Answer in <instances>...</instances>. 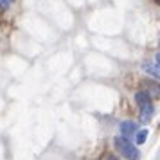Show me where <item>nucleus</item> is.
<instances>
[{
    "instance_id": "6e6552de",
    "label": "nucleus",
    "mask_w": 160,
    "mask_h": 160,
    "mask_svg": "<svg viewBox=\"0 0 160 160\" xmlns=\"http://www.w3.org/2000/svg\"><path fill=\"white\" fill-rule=\"evenodd\" d=\"M0 8H2V9H8L9 8V0H0Z\"/></svg>"
},
{
    "instance_id": "f03ea898",
    "label": "nucleus",
    "mask_w": 160,
    "mask_h": 160,
    "mask_svg": "<svg viewBox=\"0 0 160 160\" xmlns=\"http://www.w3.org/2000/svg\"><path fill=\"white\" fill-rule=\"evenodd\" d=\"M135 101L138 104V110H140V121L142 122H149L155 115V106H153L151 97L146 94V92H138L135 95Z\"/></svg>"
},
{
    "instance_id": "20e7f679",
    "label": "nucleus",
    "mask_w": 160,
    "mask_h": 160,
    "mask_svg": "<svg viewBox=\"0 0 160 160\" xmlns=\"http://www.w3.org/2000/svg\"><path fill=\"white\" fill-rule=\"evenodd\" d=\"M138 131L137 128V122L135 121H124V122H121V135L122 137H131V135H135Z\"/></svg>"
},
{
    "instance_id": "f257e3e1",
    "label": "nucleus",
    "mask_w": 160,
    "mask_h": 160,
    "mask_svg": "<svg viewBox=\"0 0 160 160\" xmlns=\"http://www.w3.org/2000/svg\"><path fill=\"white\" fill-rule=\"evenodd\" d=\"M113 146H115L117 153H121L124 158H128V160H138L140 158V153H138L137 146H133L130 140L126 137H122V135H119V137L113 138Z\"/></svg>"
},
{
    "instance_id": "423d86ee",
    "label": "nucleus",
    "mask_w": 160,
    "mask_h": 160,
    "mask_svg": "<svg viewBox=\"0 0 160 160\" xmlns=\"http://www.w3.org/2000/svg\"><path fill=\"white\" fill-rule=\"evenodd\" d=\"M135 135H137V137H135L137 144H144L146 140H148V135H149V133H148V130H138Z\"/></svg>"
},
{
    "instance_id": "9d476101",
    "label": "nucleus",
    "mask_w": 160,
    "mask_h": 160,
    "mask_svg": "<svg viewBox=\"0 0 160 160\" xmlns=\"http://www.w3.org/2000/svg\"><path fill=\"white\" fill-rule=\"evenodd\" d=\"M9 2H11V0H9Z\"/></svg>"
},
{
    "instance_id": "0eeeda50",
    "label": "nucleus",
    "mask_w": 160,
    "mask_h": 160,
    "mask_svg": "<svg viewBox=\"0 0 160 160\" xmlns=\"http://www.w3.org/2000/svg\"><path fill=\"white\" fill-rule=\"evenodd\" d=\"M101 160H119V158H115V155H112V153H106V155H102Z\"/></svg>"
},
{
    "instance_id": "1a4fd4ad",
    "label": "nucleus",
    "mask_w": 160,
    "mask_h": 160,
    "mask_svg": "<svg viewBox=\"0 0 160 160\" xmlns=\"http://www.w3.org/2000/svg\"><path fill=\"white\" fill-rule=\"evenodd\" d=\"M155 59H157V63L160 65V52H157V56H155Z\"/></svg>"
},
{
    "instance_id": "39448f33",
    "label": "nucleus",
    "mask_w": 160,
    "mask_h": 160,
    "mask_svg": "<svg viewBox=\"0 0 160 160\" xmlns=\"http://www.w3.org/2000/svg\"><path fill=\"white\" fill-rule=\"evenodd\" d=\"M142 70L148 72L149 76H153V78L160 79V65L158 63H144V65H142Z\"/></svg>"
},
{
    "instance_id": "7ed1b4c3",
    "label": "nucleus",
    "mask_w": 160,
    "mask_h": 160,
    "mask_svg": "<svg viewBox=\"0 0 160 160\" xmlns=\"http://www.w3.org/2000/svg\"><path fill=\"white\" fill-rule=\"evenodd\" d=\"M140 85H142L144 92L149 95V97H151V95H155V97H160V83H158V81L144 79L142 83H140Z\"/></svg>"
}]
</instances>
